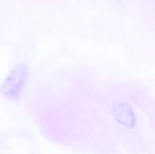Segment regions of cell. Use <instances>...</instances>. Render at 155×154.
Segmentation results:
<instances>
[{
    "label": "cell",
    "instance_id": "cell-1",
    "mask_svg": "<svg viewBox=\"0 0 155 154\" xmlns=\"http://www.w3.org/2000/svg\"><path fill=\"white\" fill-rule=\"evenodd\" d=\"M28 77V69L23 64L16 66L1 86V93L10 98H15L21 92Z\"/></svg>",
    "mask_w": 155,
    "mask_h": 154
},
{
    "label": "cell",
    "instance_id": "cell-2",
    "mask_svg": "<svg viewBox=\"0 0 155 154\" xmlns=\"http://www.w3.org/2000/svg\"><path fill=\"white\" fill-rule=\"evenodd\" d=\"M113 113L117 120L126 127H132L134 123V115L130 106L126 103H116L113 107Z\"/></svg>",
    "mask_w": 155,
    "mask_h": 154
}]
</instances>
